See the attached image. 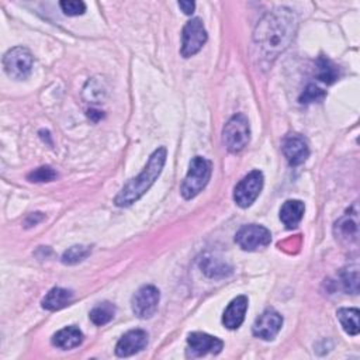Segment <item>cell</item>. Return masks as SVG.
<instances>
[{"instance_id": "cell-1", "label": "cell", "mask_w": 360, "mask_h": 360, "mask_svg": "<svg viewBox=\"0 0 360 360\" xmlns=\"http://www.w3.org/2000/svg\"><path fill=\"white\" fill-rule=\"evenodd\" d=\"M297 15L287 7L269 11L256 25L253 39L259 55L267 62L274 60L292 41L297 31Z\"/></svg>"}, {"instance_id": "cell-2", "label": "cell", "mask_w": 360, "mask_h": 360, "mask_svg": "<svg viewBox=\"0 0 360 360\" xmlns=\"http://www.w3.org/2000/svg\"><path fill=\"white\" fill-rule=\"evenodd\" d=\"M166 162V148H158L149 158L143 170L134 179H131L114 198L115 205L129 207L138 201L159 177Z\"/></svg>"}, {"instance_id": "cell-3", "label": "cell", "mask_w": 360, "mask_h": 360, "mask_svg": "<svg viewBox=\"0 0 360 360\" xmlns=\"http://www.w3.org/2000/svg\"><path fill=\"white\" fill-rule=\"evenodd\" d=\"M212 165L202 156H194L190 162L188 172L181 183L180 191L186 200L195 197L207 186L211 177Z\"/></svg>"}, {"instance_id": "cell-4", "label": "cell", "mask_w": 360, "mask_h": 360, "mask_svg": "<svg viewBox=\"0 0 360 360\" xmlns=\"http://www.w3.org/2000/svg\"><path fill=\"white\" fill-rule=\"evenodd\" d=\"M224 143L226 149L232 153H238L245 149L250 139L249 121L243 114L233 115L224 127L222 131Z\"/></svg>"}, {"instance_id": "cell-5", "label": "cell", "mask_w": 360, "mask_h": 360, "mask_svg": "<svg viewBox=\"0 0 360 360\" xmlns=\"http://www.w3.org/2000/svg\"><path fill=\"white\" fill-rule=\"evenodd\" d=\"M32 63H34V58L31 52L24 46L11 48L3 56L4 72L7 73V76L15 80L27 79L31 73Z\"/></svg>"}, {"instance_id": "cell-6", "label": "cell", "mask_w": 360, "mask_h": 360, "mask_svg": "<svg viewBox=\"0 0 360 360\" xmlns=\"http://www.w3.org/2000/svg\"><path fill=\"white\" fill-rule=\"evenodd\" d=\"M263 188V174L259 170H253L246 174L233 188V201L240 208L250 207L259 197Z\"/></svg>"}, {"instance_id": "cell-7", "label": "cell", "mask_w": 360, "mask_h": 360, "mask_svg": "<svg viewBox=\"0 0 360 360\" xmlns=\"http://www.w3.org/2000/svg\"><path fill=\"white\" fill-rule=\"evenodd\" d=\"M207 42V31L200 18H191L186 22L181 32V55L190 58L195 55Z\"/></svg>"}, {"instance_id": "cell-8", "label": "cell", "mask_w": 360, "mask_h": 360, "mask_svg": "<svg viewBox=\"0 0 360 360\" xmlns=\"http://www.w3.org/2000/svg\"><path fill=\"white\" fill-rule=\"evenodd\" d=\"M236 243L243 249V250H259L262 248H266L271 242V233L267 228L256 224H249L243 225L235 236Z\"/></svg>"}, {"instance_id": "cell-9", "label": "cell", "mask_w": 360, "mask_h": 360, "mask_svg": "<svg viewBox=\"0 0 360 360\" xmlns=\"http://www.w3.org/2000/svg\"><path fill=\"white\" fill-rule=\"evenodd\" d=\"M159 290L155 285H142L132 297V311L138 318H150L159 304Z\"/></svg>"}, {"instance_id": "cell-10", "label": "cell", "mask_w": 360, "mask_h": 360, "mask_svg": "<svg viewBox=\"0 0 360 360\" xmlns=\"http://www.w3.org/2000/svg\"><path fill=\"white\" fill-rule=\"evenodd\" d=\"M281 326H283V316L277 311L269 308L262 315H259V318H256L252 326V332L259 339L273 340L280 332Z\"/></svg>"}, {"instance_id": "cell-11", "label": "cell", "mask_w": 360, "mask_h": 360, "mask_svg": "<svg viewBox=\"0 0 360 360\" xmlns=\"http://www.w3.org/2000/svg\"><path fill=\"white\" fill-rule=\"evenodd\" d=\"M187 343H188V353L193 357L205 356L208 353L217 354L224 347V342L221 339L202 332L190 333L187 338Z\"/></svg>"}, {"instance_id": "cell-12", "label": "cell", "mask_w": 360, "mask_h": 360, "mask_svg": "<svg viewBox=\"0 0 360 360\" xmlns=\"http://www.w3.org/2000/svg\"><path fill=\"white\" fill-rule=\"evenodd\" d=\"M335 235L343 243L357 242L359 238V217H357V205L353 204L347 212L339 218L335 224Z\"/></svg>"}, {"instance_id": "cell-13", "label": "cell", "mask_w": 360, "mask_h": 360, "mask_svg": "<svg viewBox=\"0 0 360 360\" xmlns=\"http://www.w3.org/2000/svg\"><path fill=\"white\" fill-rule=\"evenodd\" d=\"M148 345V333L142 329L128 330L117 343L115 354L118 357H128L141 352Z\"/></svg>"}, {"instance_id": "cell-14", "label": "cell", "mask_w": 360, "mask_h": 360, "mask_svg": "<svg viewBox=\"0 0 360 360\" xmlns=\"http://www.w3.org/2000/svg\"><path fill=\"white\" fill-rule=\"evenodd\" d=\"M283 153L291 166H298L308 159L309 148L307 141L302 136L294 134V135H288L284 139Z\"/></svg>"}, {"instance_id": "cell-15", "label": "cell", "mask_w": 360, "mask_h": 360, "mask_svg": "<svg viewBox=\"0 0 360 360\" xmlns=\"http://www.w3.org/2000/svg\"><path fill=\"white\" fill-rule=\"evenodd\" d=\"M246 309H248L246 295H239L233 298L224 311V315H222L224 326L228 329H238L245 319Z\"/></svg>"}, {"instance_id": "cell-16", "label": "cell", "mask_w": 360, "mask_h": 360, "mask_svg": "<svg viewBox=\"0 0 360 360\" xmlns=\"http://www.w3.org/2000/svg\"><path fill=\"white\" fill-rule=\"evenodd\" d=\"M83 342V332L77 326H66L60 330H58L52 336V345L62 349L69 350L73 347H77Z\"/></svg>"}, {"instance_id": "cell-17", "label": "cell", "mask_w": 360, "mask_h": 360, "mask_svg": "<svg viewBox=\"0 0 360 360\" xmlns=\"http://www.w3.org/2000/svg\"><path fill=\"white\" fill-rule=\"evenodd\" d=\"M305 205L300 200H287L280 208V219L288 228H295L304 217Z\"/></svg>"}, {"instance_id": "cell-18", "label": "cell", "mask_w": 360, "mask_h": 360, "mask_svg": "<svg viewBox=\"0 0 360 360\" xmlns=\"http://www.w3.org/2000/svg\"><path fill=\"white\" fill-rule=\"evenodd\" d=\"M73 300V292L62 287H53L42 300V308L48 311H58L65 308Z\"/></svg>"}, {"instance_id": "cell-19", "label": "cell", "mask_w": 360, "mask_h": 360, "mask_svg": "<svg viewBox=\"0 0 360 360\" xmlns=\"http://www.w3.org/2000/svg\"><path fill=\"white\" fill-rule=\"evenodd\" d=\"M316 77L326 84H332L339 77V69L329 58L319 56L316 60Z\"/></svg>"}, {"instance_id": "cell-20", "label": "cell", "mask_w": 360, "mask_h": 360, "mask_svg": "<svg viewBox=\"0 0 360 360\" xmlns=\"http://www.w3.org/2000/svg\"><path fill=\"white\" fill-rule=\"evenodd\" d=\"M359 314L357 308H340L336 312L343 330L352 336L359 333Z\"/></svg>"}, {"instance_id": "cell-21", "label": "cell", "mask_w": 360, "mask_h": 360, "mask_svg": "<svg viewBox=\"0 0 360 360\" xmlns=\"http://www.w3.org/2000/svg\"><path fill=\"white\" fill-rule=\"evenodd\" d=\"M115 314V307L111 302H101L98 305H96L91 311H90V319L94 325L97 326H103L105 323H108Z\"/></svg>"}, {"instance_id": "cell-22", "label": "cell", "mask_w": 360, "mask_h": 360, "mask_svg": "<svg viewBox=\"0 0 360 360\" xmlns=\"http://www.w3.org/2000/svg\"><path fill=\"white\" fill-rule=\"evenodd\" d=\"M340 280H342L345 291L357 294V291H359V267H357V264L346 267L340 273Z\"/></svg>"}, {"instance_id": "cell-23", "label": "cell", "mask_w": 360, "mask_h": 360, "mask_svg": "<svg viewBox=\"0 0 360 360\" xmlns=\"http://www.w3.org/2000/svg\"><path fill=\"white\" fill-rule=\"evenodd\" d=\"M90 252L91 249L89 246H83V245L72 246L68 250H65V253L62 255V262L65 264H76L84 260L90 255Z\"/></svg>"}, {"instance_id": "cell-24", "label": "cell", "mask_w": 360, "mask_h": 360, "mask_svg": "<svg viewBox=\"0 0 360 360\" xmlns=\"http://www.w3.org/2000/svg\"><path fill=\"white\" fill-rule=\"evenodd\" d=\"M325 97H326V91L311 83L304 89L298 100L301 104H309V103H319Z\"/></svg>"}, {"instance_id": "cell-25", "label": "cell", "mask_w": 360, "mask_h": 360, "mask_svg": "<svg viewBox=\"0 0 360 360\" xmlns=\"http://www.w3.org/2000/svg\"><path fill=\"white\" fill-rule=\"evenodd\" d=\"M56 172L51 166H41L38 169H34L31 173H28L27 179L34 183H44V181H52L56 179Z\"/></svg>"}, {"instance_id": "cell-26", "label": "cell", "mask_w": 360, "mask_h": 360, "mask_svg": "<svg viewBox=\"0 0 360 360\" xmlns=\"http://www.w3.org/2000/svg\"><path fill=\"white\" fill-rule=\"evenodd\" d=\"M59 6L66 15H80L86 11V4L83 1H77V0L60 1Z\"/></svg>"}, {"instance_id": "cell-27", "label": "cell", "mask_w": 360, "mask_h": 360, "mask_svg": "<svg viewBox=\"0 0 360 360\" xmlns=\"http://www.w3.org/2000/svg\"><path fill=\"white\" fill-rule=\"evenodd\" d=\"M179 7L183 10L184 14H193L194 11V1H179Z\"/></svg>"}]
</instances>
